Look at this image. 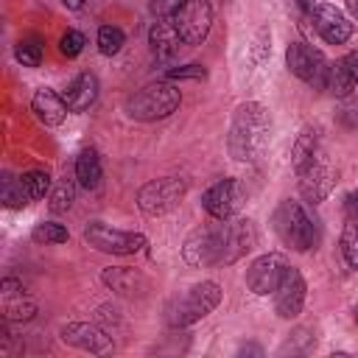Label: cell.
Returning a JSON list of instances; mask_svg holds the SVG:
<instances>
[{"mask_svg": "<svg viewBox=\"0 0 358 358\" xmlns=\"http://www.w3.org/2000/svg\"><path fill=\"white\" fill-rule=\"evenodd\" d=\"M185 3L187 0H151V11L154 17H176Z\"/></svg>", "mask_w": 358, "mask_h": 358, "instance_id": "obj_32", "label": "cell"}, {"mask_svg": "<svg viewBox=\"0 0 358 358\" xmlns=\"http://www.w3.org/2000/svg\"><path fill=\"white\" fill-rule=\"evenodd\" d=\"M268 129H271V120H268V112L263 103L257 101H246L235 109V117H232V129H229V154L241 162H252L263 148H266V140H268Z\"/></svg>", "mask_w": 358, "mask_h": 358, "instance_id": "obj_1", "label": "cell"}, {"mask_svg": "<svg viewBox=\"0 0 358 358\" xmlns=\"http://www.w3.org/2000/svg\"><path fill=\"white\" fill-rule=\"evenodd\" d=\"M347 6H350V11H352V17L358 20V0H347Z\"/></svg>", "mask_w": 358, "mask_h": 358, "instance_id": "obj_38", "label": "cell"}, {"mask_svg": "<svg viewBox=\"0 0 358 358\" xmlns=\"http://www.w3.org/2000/svg\"><path fill=\"white\" fill-rule=\"evenodd\" d=\"M207 76V70L201 67V64H182V67H171L168 70V78L173 81V78H204Z\"/></svg>", "mask_w": 358, "mask_h": 358, "instance_id": "obj_33", "label": "cell"}, {"mask_svg": "<svg viewBox=\"0 0 358 358\" xmlns=\"http://www.w3.org/2000/svg\"><path fill=\"white\" fill-rule=\"evenodd\" d=\"M22 182H25V190H28L31 201L45 199L48 190H50V176H48V171H28V173H22Z\"/></svg>", "mask_w": 358, "mask_h": 358, "instance_id": "obj_27", "label": "cell"}, {"mask_svg": "<svg viewBox=\"0 0 358 358\" xmlns=\"http://www.w3.org/2000/svg\"><path fill=\"white\" fill-rule=\"evenodd\" d=\"M255 243L257 232L249 218H224V266L243 257Z\"/></svg>", "mask_w": 358, "mask_h": 358, "instance_id": "obj_14", "label": "cell"}, {"mask_svg": "<svg viewBox=\"0 0 358 358\" xmlns=\"http://www.w3.org/2000/svg\"><path fill=\"white\" fill-rule=\"evenodd\" d=\"M182 257L187 266H221L224 263V221L193 229L182 246Z\"/></svg>", "mask_w": 358, "mask_h": 358, "instance_id": "obj_6", "label": "cell"}, {"mask_svg": "<svg viewBox=\"0 0 358 358\" xmlns=\"http://www.w3.org/2000/svg\"><path fill=\"white\" fill-rule=\"evenodd\" d=\"M84 45H87V39H84V34H81V31H76V28L64 31V34H62V39H59V50H62L67 59L78 56V53L84 50Z\"/></svg>", "mask_w": 358, "mask_h": 358, "instance_id": "obj_30", "label": "cell"}, {"mask_svg": "<svg viewBox=\"0 0 358 358\" xmlns=\"http://www.w3.org/2000/svg\"><path fill=\"white\" fill-rule=\"evenodd\" d=\"M95 98H98V78H95V73H81V76H76V78L67 84V90H64V103H67L70 112H84V109H90V106L95 103Z\"/></svg>", "mask_w": 358, "mask_h": 358, "instance_id": "obj_19", "label": "cell"}, {"mask_svg": "<svg viewBox=\"0 0 358 358\" xmlns=\"http://www.w3.org/2000/svg\"><path fill=\"white\" fill-rule=\"evenodd\" d=\"M316 159V129H310V126H305L302 131H299V137H296V143H294V151H291V165H294V171L296 173H302L310 162Z\"/></svg>", "mask_w": 358, "mask_h": 358, "instance_id": "obj_23", "label": "cell"}, {"mask_svg": "<svg viewBox=\"0 0 358 358\" xmlns=\"http://www.w3.org/2000/svg\"><path fill=\"white\" fill-rule=\"evenodd\" d=\"M296 3H299V8H302V11H308V14L313 11V0H296Z\"/></svg>", "mask_w": 358, "mask_h": 358, "instance_id": "obj_36", "label": "cell"}, {"mask_svg": "<svg viewBox=\"0 0 358 358\" xmlns=\"http://www.w3.org/2000/svg\"><path fill=\"white\" fill-rule=\"evenodd\" d=\"M101 159H98V151L95 148H84L78 157H76V179L84 190H95L101 185Z\"/></svg>", "mask_w": 358, "mask_h": 358, "instance_id": "obj_22", "label": "cell"}, {"mask_svg": "<svg viewBox=\"0 0 358 358\" xmlns=\"http://www.w3.org/2000/svg\"><path fill=\"white\" fill-rule=\"evenodd\" d=\"M185 193H187V182L182 176H162L140 187L137 204L145 215H165L182 201Z\"/></svg>", "mask_w": 358, "mask_h": 358, "instance_id": "obj_7", "label": "cell"}, {"mask_svg": "<svg viewBox=\"0 0 358 358\" xmlns=\"http://www.w3.org/2000/svg\"><path fill=\"white\" fill-rule=\"evenodd\" d=\"M123 45H126V36H123V31H120L117 25H101V28H98V50H101L103 56L120 53Z\"/></svg>", "mask_w": 358, "mask_h": 358, "instance_id": "obj_26", "label": "cell"}, {"mask_svg": "<svg viewBox=\"0 0 358 358\" xmlns=\"http://www.w3.org/2000/svg\"><path fill=\"white\" fill-rule=\"evenodd\" d=\"M246 201V190L238 179H221L215 182L213 187H207V193L201 196V204L204 210L215 218V221H224V218H232L241 204Z\"/></svg>", "mask_w": 358, "mask_h": 358, "instance_id": "obj_10", "label": "cell"}, {"mask_svg": "<svg viewBox=\"0 0 358 358\" xmlns=\"http://www.w3.org/2000/svg\"><path fill=\"white\" fill-rule=\"evenodd\" d=\"M176 31L185 45H201L213 28V6L210 0H187L173 17Z\"/></svg>", "mask_w": 358, "mask_h": 358, "instance_id": "obj_9", "label": "cell"}, {"mask_svg": "<svg viewBox=\"0 0 358 358\" xmlns=\"http://www.w3.org/2000/svg\"><path fill=\"white\" fill-rule=\"evenodd\" d=\"M31 103H34L36 117H39L45 126H59V123L64 120V115L70 112L67 103H64V95L48 90V87H39V90L34 92V101H31Z\"/></svg>", "mask_w": 358, "mask_h": 358, "instance_id": "obj_20", "label": "cell"}, {"mask_svg": "<svg viewBox=\"0 0 358 358\" xmlns=\"http://www.w3.org/2000/svg\"><path fill=\"white\" fill-rule=\"evenodd\" d=\"M285 64L296 78H302L313 90H327V84H330V62L324 59L322 50H316V48H310L305 42H291L288 50H285Z\"/></svg>", "mask_w": 358, "mask_h": 358, "instance_id": "obj_5", "label": "cell"}, {"mask_svg": "<svg viewBox=\"0 0 358 358\" xmlns=\"http://www.w3.org/2000/svg\"><path fill=\"white\" fill-rule=\"evenodd\" d=\"M182 95L173 84L168 81H157V84H145L140 87L134 95H129L126 101V112L129 117L134 120H143V123H151V120H162L168 117L171 112H176Z\"/></svg>", "mask_w": 358, "mask_h": 358, "instance_id": "obj_2", "label": "cell"}, {"mask_svg": "<svg viewBox=\"0 0 358 358\" xmlns=\"http://www.w3.org/2000/svg\"><path fill=\"white\" fill-rule=\"evenodd\" d=\"M70 204H73V185L70 182H59L53 196H50V210L53 213H64V210H70Z\"/></svg>", "mask_w": 358, "mask_h": 358, "instance_id": "obj_31", "label": "cell"}, {"mask_svg": "<svg viewBox=\"0 0 358 358\" xmlns=\"http://www.w3.org/2000/svg\"><path fill=\"white\" fill-rule=\"evenodd\" d=\"M358 87V53H347L341 56L336 64H330V84L327 90L338 98H347L352 90Z\"/></svg>", "mask_w": 358, "mask_h": 358, "instance_id": "obj_18", "label": "cell"}, {"mask_svg": "<svg viewBox=\"0 0 358 358\" xmlns=\"http://www.w3.org/2000/svg\"><path fill=\"white\" fill-rule=\"evenodd\" d=\"M36 313V305L34 302H22V305H8L6 308V316L8 319H31Z\"/></svg>", "mask_w": 358, "mask_h": 358, "instance_id": "obj_34", "label": "cell"}, {"mask_svg": "<svg viewBox=\"0 0 358 358\" xmlns=\"http://www.w3.org/2000/svg\"><path fill=\"white\" fill-rule=\"evenodd\" d=\"M14 56H17V62L22 67H39V62H42V42L39 39H22L17 45V50H14Z\"/></svg>", "mask_w": 358, "mask_h": 358, "instance_id": "obj_28", "label": "cell"}, {"mask_svg": "<svg viewBox=\"0 0 358 358\" xmlns=\"http://www.w3.org/2000/svg\"><path fill=\"white\" fill-rule=\"evenodd\" d=\"M34 241H36V243H64V241H67V229H64L62 224L48 221V224H39V227L34 229Z\"/></svg>", "mask_w": 358, "mask_h": 358, "instance_id": "obj_29", "label": "cell"}, {"mask_svg": "<svg viewBox=\"0 0 358 358\" xmlns=\"http://www.w3.org/2000/svg\"><path fill=\"white\" fill-rule=\"evenodd\" d=\"M285 268H288V260H285L282 252L260 255V257L249 266V271H246V285H249V291L257 294V296L274 294L277 285H280V280H282V274H285Z\"/></svg>", "mask_w": 358, "mask_h": 358, "instance_id": "obj_11", "label": "cell"}, {"mask_svg": "<svg viewBox=\"0 0 358 358\" xmlns=\"http://www.w3.org/2000/svg\"><path fill=\"white\" fill-rule=\"evenodd\" d=\"M84 241L106 255H134L145 246V235L140 232H123V229H112L101 221H92L84 227Z\"/></svg>", "mask_w": 358, "mask_h": 358, "instance_id": "obj_8", "label": "cell"}, {"mask_svg": "<svg viewBox=\"0 0 358 358\" xmlns=\"http://www.w3.org/2000/svg\"><path fill=\"white\" fill-rule=\"evenodd\" d=\"M179 42H182V36L176 31L173 17H157V22L148 31V45H151L157 62H171L179 53Z\"/></svg>", "mask_w": 358, "mask_h": 358, "instance_id": "obj_17", "label": "cell"}, {"mask_svg": "<svg viewBox=\"0 0 358 358\" xmlns=\"http://www.w3.org/2000/svg\"><path fill=\"white\" fill-rule=\"evenodd\" d=\"M355 322H358V302H355Z\"/></svg>", "mask_w": 358, "mask_h": 358, "instance_id": "obj_39", "label": "cell"}, {"mask_svg": "<svg viewBox=\"0 0 358 358\" xmlns=\"http://www.w3.org/2000/svg\"><path fill=\"white\" fill-rule=\"evenodd\" d=\"M62 341L73 344L78 350H87V352H106V350H112V338L98 324H90V322H70V324H64L62 327Z\"/></svg>", "mask_w": 358, "mask_h": 358, "instance_id": "obj_16", "label": "cell"}, {"mask_svg": "<svg viewBox=\"0 0 358 358\" xmlns=\"http://www.w3.org/2000/svg\"><path fill=\"white\" fill-rule=\"evenodd\" d=\"M62 3H64L67 8H81V6H84V0H62Z\"/></svg>", "mask_w": 358, "mask_h": 358, "instance_id": "obj_37", "label": "cell"}, {"mask_svg": "<svg viewBox=\"0 0 358 358\" xmlns=\"http://www.w3.org/2000/svg\"><path fill=\"white\" fill-rule=\"evenodd\" d=\"M305 291H308V285H305L302 271L288 266L282 280H280V285H277V291H274V310H277V316H282V319L299 316V310L305 305Z\"/></svg>", "mask_w": 358, "mask_h": 358, "instance_id": "obj_12", "label": "cell"}, {"mask_svg": "<svg viewBox=\"0 0 358 358\" xmlns=\"http://www.w3.org/2000/svg\"><path fill=\"white\" fill-rule=\"evenodd\" d=\"M336 185V173L324 159H313L302 173H299V190L310 204H319L322 199H327V193Z\"/></svg>", "mask_w": 358, "mask_h": 358, "instance_id": "obj_15", "label": "cell"}, {"mask_svg": "<svg viewBox=\"0 0 358 358\" xmlns=\"http://www.w3.org/2000/svg\"><path fill=\"white\" fill-rule=\"evenodd\" d=\"M103 282L112 288V291H117V294H123V296H134V294H143L145 288H148V280L140 274V271H134V268H123V266H117V268H103Z\"/></svg>", "mask_w": 358, "mask_h": 358, "instance_id": "obj_21", "label": "cell"}, {"mask_svg": "<svg viewBox=\"0 0 358 358\" xmlns=\"http://www.w3.org/2000/svg\"><path fill=\"white\" fill-rule=\"evenodd\" d=\"M341 255L350 268H358V218H350L341 232Z\"/></svg>", "mask_w": 358, "mask_h": 358, "instance_id": "obj_25", "label": "cell"}, {"mask_svg": "<svg viewBox=\"0 0 358 358\" xmlns=\"http://www.w3.org/2000/svg\"><path fill=\"white\" fill-rule=\"evenodd\" d=\"M274 229L280 235V241L285 246H291L294 252H308L316 243V227L310 221V215L305 213V207L299 201L285 199L277 213H274Z\"/></svg>", "mask_w": 358, "mask_h": 358, "instance_id": "obj_3", "label": "cell"}, {"mask_svg": "<svg viewBox=\"0 0 358 358\" xmlns=\"http://www.w3.org/2000/svg\"><path fill=\"white\" fill-rule=\"evenodd\" d=\"M344 207H347V215H350V218H358V187H355V190L347 196Z\"/></svg>", "mask_w": 358, "mask_h": 358, "instance_id": "obj_35", "label": "cell"}, {"mask_svg": "<svg viewBox=\"0 0 358 358\" xmlns=\"http://www.w3.org/2000/svg\"><path fill=\"white\" fill-rule=\"evenodd\" d=\"M0 199H3V204H6L8 210H22V207L31 201V196H28V190H25V182L17 179V176H11V173H3Z\"/></svg>", "mask_w": 358, "mask_h": 358, "instance_id": "obj_24", "label": "cell"}, {"mask_svg": "<svg viewBox=\"0 0 358 358\" xmlns=\"http://www.w3.org/2000/svg\"><path fill=\"white\" fill-rule=\"evenodd\" d=\"M310 20H313V28L319 31V36L327 42V45H341L350 39L352 34V22L330 3H319L313 6L310 11Z\"/></svg>", "mask_w": 358, "mask_h": 358, "instance_id": "obj_13", "label": "cell"}, {"mask_svg": "<svg viewBox=\"0 0 358 358\" xmlns=\"http://www.w3.org/2000/svg\"><path fill=\"white\" fill-rule=\"evenodd\" d=\"M218 302H221V288H218V282L204 280V282L193 285L182 299L173 302V308H171V313H168V322H171L173 327H187V324L204 319L207 313H213V310L218 308Z\"/></svg>", "mask_w": 358, "mask_h": 358, "instance_id": "obj_4", "label": "cell"}]
</instances>
